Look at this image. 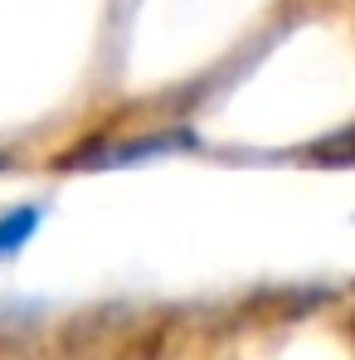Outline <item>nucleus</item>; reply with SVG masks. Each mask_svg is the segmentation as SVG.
<instances>
[{
    "label": "nucleus",
    "mask_w": 355,
    "mask_h": 360,
    "mask_svg": "<svg viewBox=\"0 0 355 360\" xmlns=\"http://www.w3.org/2000/svg\"><path fill=\"white\" fill-rule=\"evenodd\" d=\"M306 156H311V166H316V161H321V166H351V131H336L331 141L311 146Z\"/></svg>",
    "instance_id": "nucleus-3"
},
{
    "label": "nucleus",
    "mask_w": 355,
    "mask_h": 360,
    "mask_svg": "<svg viewBox=\"0 0 355 360\" xmlns=\"http://www.w3.org/2000/svg\"><path fill=\"white\" fill-rule=\"evenodd\" d=\"M0 171H10V156H0Z\"/></svg>",
    "instance_id": "nucleus-4"
},
{
    "label": "nucleus",
    "mask_w": 355,
    "mask_h": 360,
    "mask_svg": "<svg viewBox=\"0 0 355 360\" xmlns=\"http://www.w3.org/2000/svg\"><path fill=\"white\" fill-rule=\"evenodd\" d=\"M44 224V205H15L0 214V258H15L25 243L34 239V229Z\"/></svg>",
    "instance_id": "nucleus-2"
},
{
    "label": "nucleus",
    "mask_w": 355,
    "mask_h": 360,
    "mask_svg": "<svg viewBox=\"0 0 355 360\" xmlns=\"http://www.w3.org/2000/svg\"><path fill=\"white\" fill-rule=\"evenodd\" d=\"M180 146H195L190 131H151V136H136V141H117V146H88V151H68L59 166L73 171V166H136L146 156H166V151H180Z\"/></svg>",
    "instance_id": "nucleus-1"
}]
</instances>
